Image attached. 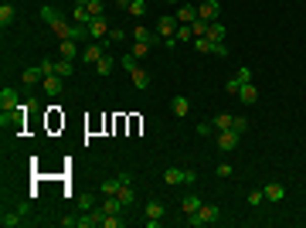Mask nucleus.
<instances>
[{"label":"nucleus","mask_w":306,"mask_h":228,"mask_svg":"<svg viewBox=\"0 0 306 228\" xmlns=\"http://www.w3.org/2000/svg\"><path fill=\"white\" fill-rule=\"evenodd\" d=\"M41 21H48V27H51V31L58 35V41H65V38H68V41H82V38H92L85 24H79V27L65 24V21H61V17L55 14V7H48V4L41 7Z\"/></svg>","instance_id":"1"},{"label":"nucleus","mask_w":306,"mask_h":228,"mask_svg":"<svg viewBox=\"0 0 306 228\" xmlns=\"http://www.w3.org/2000/svg\"><path fill=\"white\" fill-rule=\"evenodd\" d=\"M218 218H221V208H218V205H201V208H197V215L187 218V225H191V228H204V225H215Z\"/></svg>","instance_id":"2"},{"label":"nucleus","mask_w":306,"mask_h":228,"mask_svg":"<svg viewBox=\"0 0 306 228\" xmlns=\"http://www.w3.org/2000/svg\"><path fill=\"white\" fill-rule=\"evenodd\" d=\"M177 27H181V21H177L174 14H163V17L157 21V35L163 38V45H177V41H174V35H177Z\"/></svg>","instance_id":"3"},{"label":"nucleus","mask_w":306,"mask_h":228,"mask_svg":"<svg viewBox=\"0 0 306 228\" xmlns=\"http://www.w3.org/2000/svg\"><path fill=\"white\" fill-rule=\"evenodd\" d=\"M163 184H197V171H184V167H167L163 171Z\"/></svg>","instance_id":"4"},{"label":"nucleus","mask_w":306,"mask_h":228,"mask_svg":"<svg viewBox=\"0 0 306 228\" xmlns=\"http://www.w3.org/2000/svg\"><path fill=\"white\" fill-rule=\"evenodd\" d=\"M215 143H218L221 153H231V150H238V143H242V133H235V129H218Z\"/></svg>","instance_id":"5"},{"label":"nucleus","mask_w":306,"mask_h":228,"mask_svg":"<svg viewBox=\"0 0 306 228\" xmlns=\"http://www.w3.org/2000/svg\"><path fill=\"white\" fill-rule=\"evenodd\" d=\"M0 106H4V116H0V123L7 126L11 113H14V109H21V106H17V89H4V92H0Z\"/></svg>","instance_id":"6"},{"label":"nucleus","mask_w":306,"mask_h":228,"mask_svg":"<svg viewBox=\"0 0 306 228\" xmlns=\"http://www.w3.org/2000/svg\"><path fill=\"white\" fill-rule=\"evenodd\" d=\"M126 181H133V177H129L126 171H119L116 177H106V181L99 184V194H102V198H106V194H119V187H123Z\"/></svg>","instance_id":"7"},{"label":"nucleus","mask_w":306,"mask_h":228,"mask_svg":"<svg viewBox=\"0 0 306 228\" xmlns=\"http://www.w3.org/2000/svg\"><path fill=\"white\" fill-rule=\"evenodd\" d=\"M218 14H221V0H201V4H197V17H201V21H218Z\"/></svg>","instance_id":"8"},{"label":"nucleus","mask_w":306,"mask_h":228,"mask_svg":"<svg viewBox=\"0 0 306 228\" xmlns=\"http://www.w3.org/2000/svg\"><path fill=\"white\" fill-rule=\"evenodd\" d=\"M102 221H106V211L92 208V211H85V218H79V228H99Z\"/></svg>","instance_id":"9"},{"label":"nucleus","mask_w":306,"mask_h":228,"mask_svg":"<svg viewBox=\"0 0 306 228\" xmlns=\"http://www.w3.org/2000/svg\"><path fill=\"white\" fill-rule=\"evenodd\" d=\"M129 38H133V41H143V45H157V41H163V38H160L157 31H150V27H133Z\"/></svg>","instance_id":"10"},{"label":"nucleus","mask_w":306,"mask_h":228,"mask_svg":"<svg viewBox=\"0 0 306 228\" xmlns=\"http://www.w3.org/2000/svg\"><path fill=\"white\" fill-rule=\"evenodd\" d=\"M174 17H177L181 24H194V21H197V7L184 0V4H177V14H174Z\"/></svg>","instance_id":"11"},{"label":"nucleus","mask_w":306,"mask_h":228,"mask_svg":"<svg viewBox=\"0 0 306 228\" xmlns=\"http://www.w3.org/2000/svg\"><path fill=\"white\" fill-rule=\"evenodd\" d=\"M238 103H245V106H255V103H259V89H255L252 82H245V85L238 89Z\"/></svg>","instance_id":"12"},{"label":"nucleus","mask_w":306,"mask_h":228,"mask_svg":"<svg viewBox=\"0 0 306 228\" xmlns=\"http://www.w3.org/2000/svg\"><path fill=\"white\" fill-rule=\"evenodd\" d=\"M201 205H204V201L197 198V194H184V198H181V211H184L187 218L197 215V208H201Z\"/></svg>","instance_id":"13"},{"label":"nucleus","mask_w":306,"mask_h":228,"mask_svg":"<svg viewBox=\"0 0 306 228\" xmlns=\"http://www.w3.org/2000/svg\"><path fill=\"white\" fill-rule=\"evenodd\" d=\"M72 17H75V24H85V27H89V21H92L89 4H85V0H75V11H72Z\"/></svg>","instance_id":"14"},{"label":"nucleus","mask_w":306,"mask_h":228,"mask_svg":"<svg viewBox=\"0 0 306 228\" xmlns=\"http://www.w3.org/2000/svg\"><path fill=\"white\" fill-rule=\"evenodd\" d=\"M89 35H92V38H106V35H109V21H106L102 14L89 21Z\"/></svg>","instance_id":"15"},{"label":"nucleus","mask_w":306,"mask_h":228,"mask_svg":"<svg viewBox=\"0 0 306 228\" xmlns=\"http://www.w3.org/2000/svg\"><path fill=\"white\" fill-rule=\"evenodd\" d=\"M61 75H55V72H51V75H45V79H41V85H45V92L48 95H61Z\"/></svg>","instance_id":"16"},{"label":"nucleus","mask_w":306,"mask_h":228,"mask_svg":"<svg viewBox=\"0 0 306 228\" xmlns=\"http://www.w3.org/2000/svg\"><path fill=\"white\" fill-rule=\"evenodd\" d=\"M262 194H265V201H283V198H286V187L279 181H272V184H265V187H262Z\"/></svg>","instance_id":"17"},{"label":"nucleus","mask_w":306,"mask_h":228,"mask_svg":"<svg viewBox=\"0 0 306 228\" xmlns=\"http://www.w3.org/2000/svg\"><path fill=\"white\" fill-rule=\"evenodd\" d=\"M129 79H133V85H136L140 92H147V89H150V82H153V79H150V72H147V69H136V72H129Z\"/></svg>","instance_id":"18"},{"label":"nucleus","mask_w":306,"mask_h":228,"mask_svg":"<svg viewBox=\"0 0 306 228\" xmlns=\"http://www.w3.org/2000/svg\"><path fill=\"white\" fill-rule=\"evenodd\" d=\"M116 198H119L126 208H133L136 205V187H133V181H126L123 187H119V194H116Z\"/></svg>","instance_id":"19"},{"label":"nucleus","mask_w":306,"mask_h":228,"mask_svg":"<svg viewBox=\"0 0 306 228\" xmlns=\"http://www.w3.org/2000/svg\"><path fill=\"white\" fill-rule=\"evenodd\" d=\"M106 55V45H89L85 51H82V58L89 61V65H99V58Z\"/></svg>","instance_id":"20"},{"label":"nucleus","mask_w":306,"mask_h":228,"mask_svg":"<svg viewBox=\"0 0 306 228\" xmlns=\"http://www.w3.org/2000/svg\"><path fill=\"white\" fill-rule=\"evenodd\" d=\"M163 215H167L163 201H147V218H153V221H163Z\"/></svg>","instance_id":"21"},{"label":"nucleus","mask_w":306,"mask_h":228,"mask_svg":"<svg viewBox=\"0 0 306 228\" xmlns=\"http://www.w3.org/2000/svg\"><path fill=\"white\" fill-rule=\"evenodd\" d=\"M24 211H27V205H24V208H17V211H11V215L4 211V218H0V225H4V228H14V225H21V215H24Z\"/></svg>","instance_id":"22"},{"label":"nucleus","mask_w":306,"mask_h":228,"mask_svg":"<svg viewBox=\"0 0 306 228\" xmlns=\"http://www.w3.org/2000/svg\"><path fill=\"white\" fill-rule=\"evenodd\" d=\"M170 109H174V116H187L191 113V103H187V95H177V99H174V103H170Z\"/></svg>","instance_id":"23"},{"label":"nucleus","mask_w":306,"mask_h":228,"mask_svg":"<svg viewBox=\"0 0 306 228\" xmlns=\"http://www.w3.org/2000/svg\"><path fill=\"white\" fill-rule=\"evenodd\" d=\"M41 79H45V72H41V65H38V69H24V75H21V82L27 85V89H31L34 82H41Z\"/></svg>","instance_id":"24"},{"label":"nucleus","mask_w":306,"mask_h":228,"mask_svg":"<svg viewBox=\"0 0 306 228\" xmlns=\"http://www.w3.org/2000/svg\"><path fill=\"white\" fill-rule=\"evenodd\" d=\"M95 72H99V75H113V72H116V58L113 55H102L99 65H95Z\"/></svg>","instance_id":"25"},{"label":"nucleus","mask_w":306,"mask_h":228,"mask_svg":"<svg viewBox=\"0 0 306 228\" xmlns=\"http://www.w3.org/2000/svg\"><path fill=\"white\" fill-rule=\"evenodd\" d=\"M92 208H99V198H95V191L79 194V211H92Z\"/></svg>","instance_id":"26"},{"label":"nucleus","mask_w":306,"mask_h":228,"mask_svg":"<svg viewBox=\"0 0 306 228\" xmlns=\"http://www.w3.org/2000/svg\"><path fill=\"white\" fill-rule=\"evenodd\" d=\"M211 123H215V129H231V126H235V116L231 113H218Z\"/></svg>","instance_id":"27"},{"label":"nucleus","mask_w":306,"mask_h":228,"mask_svg":"<svg viewBox=\"0 0 306 228\" xmlns=\"http://www.w3.org/2000/svg\"><path fill=\"white\" fill-rule=\"evenodd\" d=\"M14 21H17V11H14L11 4H4V7H0V24H4V27H11Z\"/></svg>","instance_id":"28"},{"label":"nucleus","mask_w":306,"mask_h":228,"mask_svg":"<svg viewBox=\"0 0 306 228\" xmlns=\"http://www.w3.org/2000/svg\"><path fill=\"white\" fill-rule=\"evenodd\" d=\"M208 38H211V41H225V24L211 21V24H208Z\"/></svg>","instance_id":"29"},{"label":"nucleus","mask_w":306,"mask_h":228,"mask_svg":"<svg viewBox=\"0 0 306 228\" xmlns=\"http://www.w3.org/2000/svg\"><path fill=\"white\" fill-rule=\"evenodd\" d=\"M61 58H68V61H75V58H82V55H79V48H75V41H68V38L61 41Z\"/></svg>","instance_id":"30"},{"label":"nucleus","mask_w":306,"mask_h":228,"mask_svg":"<svg viewBox=\"0 0 306 228\" xmlns=\"http://www.w3.org/2000/svg\"><path fill=\"white\" fill-rule=\"evenodd\" d=\"M174 41H177V45H181V41H194V27L191 24H181L177 35H174Z\"/></svg>","instance_id":"31"},{"label":"nucleus","mask_w":306,"mask_h":228,"mask_svg":"<svg viewBox=\"0 0 306 228\" xmlns=\"http://www.w3.org/2000/svg\"><path fill=\"white\" fill-rule=\"evenodd\" d=\"M72 72H75V65H72L68 58H61V61H55V75H61V79H68Z\"/></svg>","instance_id":"32"},{"label":"nucleus","mask_w":306,"mask_h":228,"mask_svg":"<svg viewBox=\"0 0 306 228\" xmlns=\"http://www.w3.org/2000/svg\"><path fill=\"white\" fill-rule=\"evenodd\" d=\"M194 48H197L201 55H211V51H215V41H211V38H194Z\"/></svg>","instance_id":"33"},{"label":"nucleus","mask_w":306,"mask_h":228,"mask_svg":"<svg viewBox=\"0 0 306 228\" xmlns=\"http://www.w3.org/2000/svg\"><path fill=\"white\" fill-rule=\"evenodd\" d=\"M106 38H109L113 45H123V41H126V38H129V35H126L123 27H109V35H106Z\"/></svg>","instance_id":"34"},{"label":"nucleus","mask_w":306,"mask_h":228,"mask_svg":"<svg viewBox=\"0 0 306 228\" xmlns=\"http://www.w3.org/2000/svg\"><path fill=\"white\" fill-rule=\"evenodd\" d=\"M129 14L133 17H143L147 14V0H129Z\"/></svg>","instance_id":"35"},{"label":"nucleus","mask_w":306,"mask_h":228,"mask_svg":"<svg viewBox=\"0 0 306 228\" xmlns=\"http://www.w3.org/2000/svg\"><path fill=\"white\" fill-rule=\"evenodd\" d=\"M136 61H140V58H136V55H123V58H119V65H123L126 72H136V69H140Z\"/></svg>","instance_id":"36"},{"label":"nucleus","mask_w":306,"mask_h":228,"mask_svg":"<svg viewBox=\"0 0 306 228\" xmlns=\"http://www.w3.org/2000/svg\"><path fill=\"white\" fill-rule=\"evenodd\" d=\"M150 48H153V45H143V41H133V51H129V55H136V58H147V55H150Z\"/></svg>","instance_id":"37"},{"label":"nucleus","mask_w":306,"mask_h":228,"mask_svg":"<svg viewBox=\"0 0 306 228\" xmlns=\"http://www.w3.org/2000/svg\"><path fill=\"white\" fill-rule=\"evenodd\" d=\"M126 225V218H119V215H106V221H102V228H123Z\"/></svg>","instance_id":"38"},{"label":"nucleus","mask_w":306,"mask_h":228,"mask_svg":"<svg viewBox=\"0 0 306 228\" xmlns=\"http://www.w3.org/2000/svg\"><path fill=\"white\" fill-rule=\"evenodd\" d=\"M191 27H194V38H208V21H201V17H197Z\"/></svg>","instance_id":"39"},{"label":"nucleus","mask_w":306,"mask_h":228,"mask_svg":"<svg viewBox=\"0 0 306 228\" xmlns=\"http://www.w3.org/2000/svg\"><path fill=\"white\" fill-rule=\"evenodd\" d=\"M231 129L245 137V133H249V119H245V116H235V126H231Z\"/></svg>","instance_id":"40"},{"label":"nucleus","mask_w":306,"mask_h":228,"mask_svg":"<svg viewBox=\"0 0 306 228\" xmlns=\"http://www.w3.org/2000/svg\"><path fill=\"white\" fill-rule=\"evenodd\" d=\"M235 79L242 82V85H245V82H252V69H249V65H242V69L235 72Z\"/></svg>","instance_id":"41"},{"label":"nucleus","mask_w":306,"mask_h":228,"mask_svg":"<svg viewBox=\"0 0 306 228\" xmlns=\"http://www.w3.org/2000/svg\"><path fill=\"white\" fill-rule=\"evenodd\" d=\"M249 205H252V208L265 205V194H262V191H249Z\"/></svg>","instance_id":"42"},{"label":"nucleus","mask_w":306,"mask_h":228,"mask_svg":"<svg viewBox=\"0 0 306 228\" xmlns=\"http://www.w3.org/2000/svg\"><path fill=\"white\" fill-rule=\"evenodd\" d=\"M238 89H242V82H238V79H228L225 82V92H228V95H238Z\"/></svg>","instance_id":"43"},{"label":"nucleus","mask_w":306,"mask_h":228,"mask_svg":"<svg viewBox=\"0 0 306 228\" xmlns=\"http://www.w3.org/2000/svg\"><path fill=\"white\" fill-rule=\"evenodd\" d=\"M85 4H89L92 17H99V14H102V0H85Z\"/></svg>","instance_id":"44"},{"label":"nucleus","mask_w":306,"mask_h":228,"mask_svg":"<svg viewBox=\"0 0 306 228\" xmlns=\"http://www.w3.org/2000/svg\"><path fill=\"white\" fill-rule=\"evenodd\" d=\"M211 55H221V58H228V45H225V41H215V51H211Z\"/></svg>","instance_id":"45"},{"label":"nucleus","mask_w":306,"mask_h":228,"mask_svg":"<svg viewBox=\"0 0 306 228\" xmlns=\"http://www.w3.org/2000/svg\"><path fill=\"white\" fill-rule=\"evenodd\" d=\"M218 177H231V164H218Z\"/></svg>","instance_id":"46"},{"label":"nucleus","mask_w":306,"mask_h":228,"mask_svg":"<svg viewBox=\"0 0 306 228\" xmlns=\"http://www.w3.org/2000/svg\"><path fill=\"white\" fill-rule=\"evenodd\" d=\"M211 129H215V123H201V126H197V133H201V137H208Z\"/></svg>","instance_id":"47"},{"label":"nucleus","mask_w":306,"mask_h":228,"mask_svg":"<svg viewBox=\"0 0 306 228\" xmlns=\"http://www.w3.org/2000/svg\"><path fill=\"white\" fill-rule=\"evenodd\" d=\"M116 7H123V11H129V0H116Z\"/></svg>","instance_id":"48"},{"label":"nucleus","mask_w":306,"mask_h":228,"mask_svg":"<svg viewBox=\"0 0 306 228\" xmlns=\"http://www.w3.org/2000/svg\"><path fill=\"white\" fill-rule=\"evenodd\" d=\"M167 4H184V0H167Z\"/></svg>","instance_id":"49"}]
</instances>
